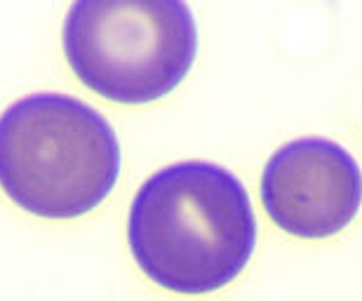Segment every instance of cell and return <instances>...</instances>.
<instances>
[{"label": "cell", "instance_id": "obj_1", "mask_svg": "<svg viewBox=\"0 0 362 301\" xmlns=\"http://www.w3.org/2000/svg\"><path fill=\"white\" fill-rule=\"evenodd\" d=\"M127 240L134 261L156 285L179 295H207L247 266L257 219L233 172L191 160L156 172L136 191Z\"/></svg>", "mask_w": 362, "mask_h": 301}, {"label": "cell", "instance_id": "obj_2", "mask_svg": "<svg viewBox=\"0 0 362 301\" xmlns=\"http://www.w3.org/2000/svg\"><path fill=\"white\" fill-rule=\"evenodd\" d=\"M118 177V137L81 99L35 92L0 116V189L21 210L83 217L111 196Z\"/></svg>", "mask_w": 362, "mask_h": 301}, {"label": "cell", "instance_id": "obj_3", "mask_svg": "<svg viewBox=\"0 0 362 301\" xmlns=\"http://www.w3.org/2000/svg\"><path fill=\"white\" fill-rule=\"evenodd\" d=\"M64 52L85 88L118 104H148L179 88L198 52V28L179 0H78Z\"/></svg>", "mask_w": 362, "mask_h": 301}, {"label": "cell", "instance_id": "obj_4", "mask_svg": "<svg viewBox=\"0 0 362 301\" xmlns=\"http://www.w3.org/2000/svg\"><path fill=\"white\" fill-rule=\"evenodd\" d=\"M262 200L285 233L308 240L329 238L356 219L362 205V170L337 141H289L266 165Z\"/></svg>", "mask_w": 362, "mask_h": 301}]
</instances>
